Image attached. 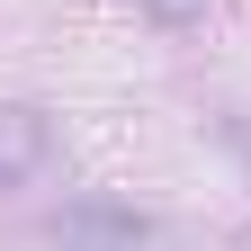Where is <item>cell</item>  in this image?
Segmentation results:
<instances>
[{"label":"cell","mask_w":251,"mask_h":251,"mask_svg":"<svg viewBox=\"0 0 251 251\" xmlns=\"http://www.w3.org/2000/svg\"><path fill=\"white\" fill-rule=\"evenodd\" d=\"M45 152H54V126L36 108H0V188H9V179H36Z\"/></svg>","instance_id":"6da1fadb"},{"label":"cell","mask_w":251,"mask_h":251,"mask_svg":"<svg viewBox=\"0 0 251 251\" xmlns=\"http://www.w3.org/2000/svg\"><path fill=\"white\" fill-rule=\"evenodd\" d=\"M45 251H144V225H126V215H54Z\"/></svg>","instance_id":"7a4b0ae2"},{"label":"cell","mask_w":251,"mask_h":251,"mask_svg":"<svg viewBox=\"0 0 251 251\" xmlns=\"http://www.w3.org/2000/svg\"><path fill=\"white\" fill-rule=\"evenodd\" d=\"M144 18H162V27H188V18H206V0H135Z\"/></svg>","instance_id":"3957f363"}]
</instances>
